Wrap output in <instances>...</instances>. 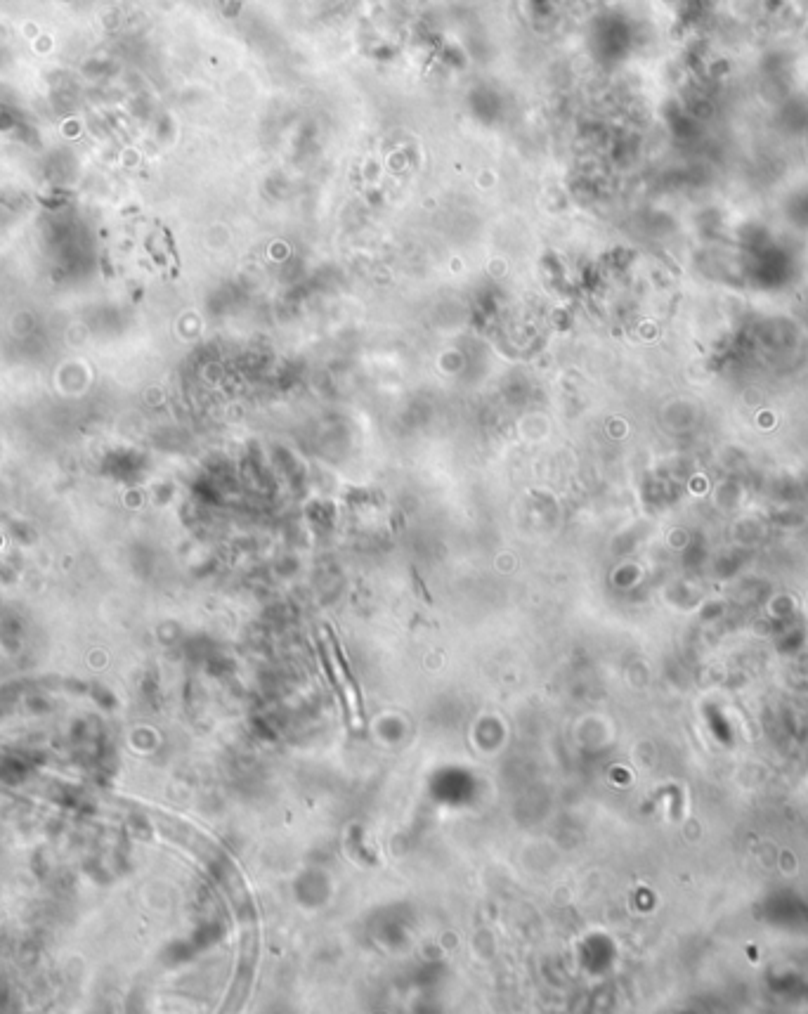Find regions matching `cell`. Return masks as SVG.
Here are the masks:
<instances>
[{
    "label": "cell",
    "instance_id": "obj_1",
    "mask_svg": "<svg viewBox=\"0 0 808 1014\" xmlns=\"http://www.w3.org/2000/svg\"><path fill=\"white\" fill-rule=\"evenodd\" d=\"M324 650L329 653V667L334 669V679L338 688H341V695L345 700V707H348L350 712V721L357 726L360 724V693H357V686L353 681V676H350L348 672V665H345V658L341 653V648H338V643L334 641V636H331L329 632V643H324Z\"/></svg>",
    "mask_w": 808,
    "mask_h": 1014
}]
</instances>
